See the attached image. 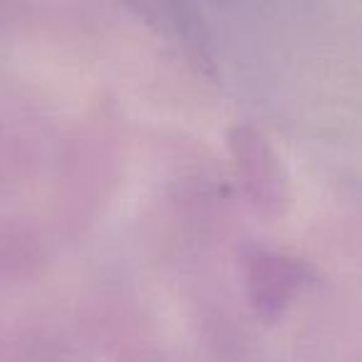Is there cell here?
Returning <instances> with one entry per match:
<instances>
[]
</instances>
